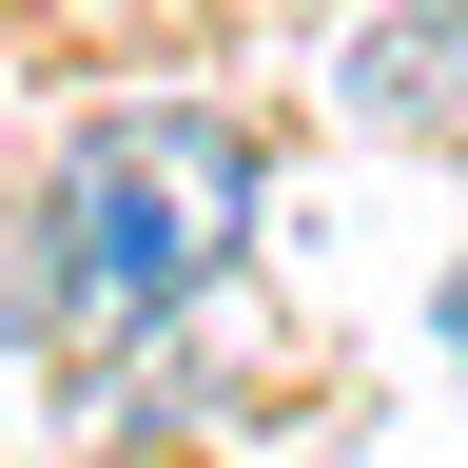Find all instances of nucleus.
<instances>
[{"label":"nucleus","instance_id":"7ed1b4c3","mask_svg":"<svg viewBox=\"0 0 468 468\" xmlns=\"http://www.w3.org/2000/svg\"><path fill=\"white\" fill-rule=\"evenodd\" d=\"M0 332H58V254H39V215H0Z\"/></svg>","mask_w":468,"mask_h":468},{"label":"nucleus","instance_id":"f03ea898","mask_svg":"<svg viewBox=\"0 0 468 468\" xmlns=\"http://www.w3.org/2000/svg\"><path fill=\"white\" fill-rule=\"evenodd\" d=\"M332 98L371 117V137H468V0H390V20L332 58Z\"/></svg>","mask_w":468,"mask_h":468},{"label":"nucleus","instance_id":"f257e3e1","mask_svg":"<svg viewBox=\"0 0 468 468\" xmlns=\"http://www.w3.org/2000/svg\"><path fill=\"white\" fill-rule=\"evenodd\" d=\"M234 234H254V137H234L215 98H137V117H98V137L58 156V196H39L58 332H98V351L176 332V313L234 273Z\"/></svg>","mask_w":468,"mask_h":468}]
</instances>
